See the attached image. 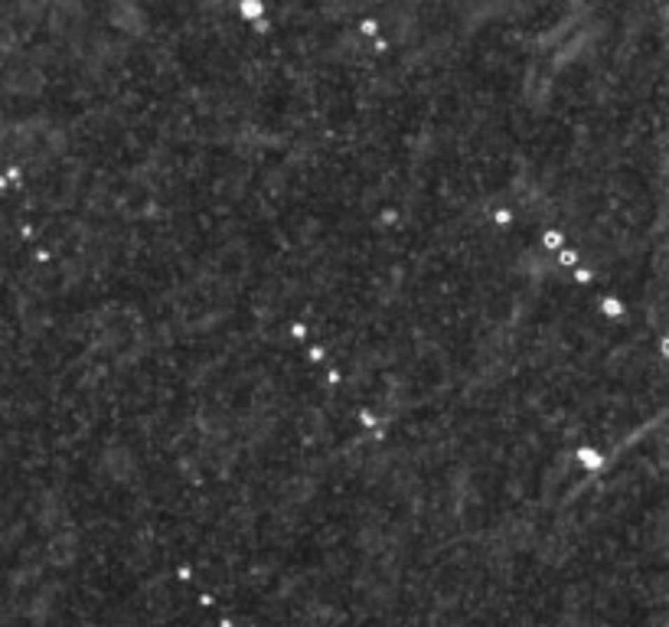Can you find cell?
<instances>
[{"label":"cell","instance_id":"1","mask_svg":"<svg viewBox=\"0 0 669 627\" xmlns=\"http://www.w3.org/2000/svg\"><path fill=\"white\" fill-rule=\"evenodd\" d=\"M268 13V4L264 0H236V17L242 20V23H258V20Z\"/></svg>","mask_w":669,"mask_h":627},{"label":"cell","instance_id":"2","mask_svg":"<svg viewBox=\"0 0 669 627\" xmlns=\"http://www.w3.org/2000/svg\"><path fill=\"white\" fill-rule=\"evenodd\" d=\"M356 36H363L366 43H369V39H376V36H382V20L372 17V13L359 17L356 20Z\"/></svg>","mask_w":669,"mask_h":627}]
</instances>
